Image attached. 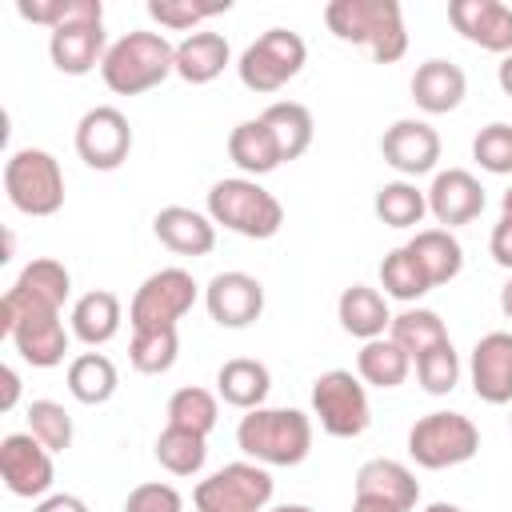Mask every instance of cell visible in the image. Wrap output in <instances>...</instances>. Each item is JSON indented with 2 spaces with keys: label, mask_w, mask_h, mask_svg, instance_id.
<instances>
[{
  "label": "cell",
  "mask_w": 512,
  "mask_h": 512,
  "mask_svg": "<svg viewBox=\"0 0 512 512\" xmlns=\"http://www.w3.org/2000/svg\"><path fill=\"white\" fill-rule=\"evenodd\" d=\"M408 88H412V100H416L420 112L444 116V112H456L460 100L468 96V76H464L460 64L432 56V60H424V64L412 72V84H408Z\"/></svg>",
  "instance_id": "21"
},
{
  "label": "cell",
  "mask_w": 512,
  "mask_h": 512,
  "mask_svg": "<svg viewBox=\"0 0 512 512\" xmlns=\"http://www.w3.org/2000/svg\"><path fill=\"white\" fill-rule=\"evenodd\" d=\"M32 512H88V504L80 496H72V492H48Z\"/></svg>",
  "instance_id": "46"
},
{
  "label": "cell",
  "mask_w": 512,
  "mask_h": 512,
  "mask_svg": "<svg viewBox=\"0 0 512 512\" xmlns=\"http://www.w3.org/2000/svg\"><path fill=\"white\" fill-rule=\"evenodd\" d=\"M228 8H232V0H148V16L172 32H188L200 20H212Z\"/></svg>",
  "instance_id": "42"
},
{
  "label": "cell",
  "mask_w": 512,
  "mask_h": 512,
  "mask_svg": "<svg viewBox=\"0 0 512 512\" xmlns=\"http://www.w3.org/2000/svg\"><path fill=\"white\" fill-rule=\"evenodd\" d=\"M508 428H512V416H508Z\"/></svg>",
  "instance_id": "54"
},
{
  "label": "cell",
  "mask_w": 512,
  "mask_h": 512,
  "mask_svg": "<svg viewBox=\"0 0 512 512\" xmlns=\"http://www.w3.org/2000/svg\"><path fill=\"white\" fill-rule=\"evenodd\" d=\"M424 512H464V508H456V504H448V500H436V504H428Z\"/></svg>",
  "instance_id": "51"
},
{
  "label": "cell",
  "mask_w": 512,
  "mask_h": 512,
  "mask_svg": "<svg viewBox=\"0 0 512 512\" xmlns=\"http://www.w3.org/2000/svg\"><path fill=\"white\" fill-rule=\"evenodd\" d=\"M388 336L416 360V356H424L428 348H436V344H444L448 340V328H444V320H440V312H432V308H416V304H408L404 312H396L392 316V328H388Z\"/></svg>",
  "instance_id": "34"
},
{
  "label": "cell",
  "mask_w": 512,
  "mask_h": 512,
  "mask_svg": "<svg viewBox=\"0 0 512 512\" xmlns=\"http://www.w3.org/2000/svg\"><path fill=\"white\" fill-rule=\"evenodd\" d=\"M500 312H504V316L512 320V280H508V284L500 288Z\"/></svg>",
  "instance_id": "50"
},
{
  "label": "cell",
  "mask_w": 512,
  "mask_h": 512,
  "mask_svg": "<svg viewBox=\"0 0 512 512\" xmlns=\"http://www.w3.org/2000/svg\"><path fill=\"white\" fill-rule=\"evenodd\" d=\"M312 416L336 440H356L372 424V404L364 380L348 368H328L312 380Z\"/></svg>",
  "instance_id": "10"
},
{
  "label": "cell",
  "mask_w": 512,
  "mask_h": 512,
  "mask_svg": "<svg viewBox=\"0 0 512 512\" xmlns=\"http://www.w3.org/2000/svg\"><path fill=\"white\" fill-rule=\"evenodd\" d=\"M412 372V356L392 340V336H376L364 340V348L356 352V376L372 388H400Z\"/></svg>",
  "instance_id": "30"
},
{
  "label": "cell",
  "mask_w": 512,
  "mask_h": 512,
  "mask_svg": "<svg viewBox=\"0 0 512 512\" xmlns=\"http://www.w3.org/2000/svg\"><path fill=\"white\" fill-rule=\"evenodd\" d=\"M0 476L4 488L20 500H44L56 468H52V452L32 436V432H8L0 440Z\"/></svg>",
  "instance_id": "13"
},
{
  "label": "cell",
  "mask_w": 512,
  "mask_h": 512,
  "mask_svg": "<svg viewBox=\"0 0 512 512\" xmlns=\"http://www.w3.org/2000/svg\"><path fill=\"white\" fill-rule=\"evenodd\" d=\"M496 84H500V92L512 100V56H504V60L496 64Z\"/></svg>",
  "instance_id": "49"
},
{
  "label": "cell",
  "mask_w": 512,
  "mask_h": 512,
  "mask_svg": "<svg viewBox=\"0 0 512 512\" xmlns=\"http://www.w3.org/2000/svg\"><path fill=\"white\" fill-rule=\"evenodd\" d=\"M220 420V400L208 392V388H196V384H184L168 396V424L172 428H188L196 436H208Z\"/></svg>",
  "instance_id": "38"
},
{
  "label": "cell",
  "mask_w": 512,
  "mask_h": 512,
  "mask_svg": "<svg viewBox=\"0 0 512 512\" xmlns=\"http://www.w3.org/2000/svg\"><path fill=\"white\" fill-rule=\"evenodd\" d=\"M488 252H492V260H496L500 268H508V272H512V216H500V220L492 224Z\"/></svg>",
  "instance_id": "45"
},
{
  "label": "cell",
  "mask_w": 512,
  "mask_h": 512,
  "mask_svg": "<svg viewBox=\"0 0 512 512\" xmlns=\"http://www.w3.org/2000/svg\"><path fill=\"white\" fill-rule=\"evenodd\" d=\"M180 356V332L176 328H132L128 340V364L144 376H164Z\"/></svg>",
  "instance_id": "35"
},
{
  "label": "cell",
  "mask_w": 512,
  "mask_h": 512,
  "mask_svg": "<svg viewBox=\"0 0 512 512\" xmlns=\"http://www.w3.org/2000/svg\"><path fill=\"white\" fill-rule=\"evenodd\" d=\"M352 512H400V508L388 500H376V496H352Z\"/></svg>",
  "instance_id": "48"
},
{
  "label": "cell",
  "mask_w": 512,
  "mask_h": 512,
  "mask_svg": "<svg viewBox=\"0 0 512 512\" xmlns=\"http://www.w3.org/2000/svg\"><path fill=\"white\" fill-rule=\"evenodd\" d=\"M356 496H376V500H388L396 504L400 512H412L416 500H420V480L412 476L408 464L400 460H388V456H376V460H364L356 468Z\"/></svg>",
  "instance_id": "22"
},
{
  "label": "cell",
  "mask_w": 512,
  "mask_h": 512,
  "mask_svg": "<svg viewBox=\"0 0 512 512\" xmlns=\"http://www.w3.org/2000/svg\"><path fill=\"white\" fill-rule=\"evenodd\" d=\"M120 320H124V312H120V296L108 292V288H92V292H84V296L72 304V312H68V328H72V336H76L80 344H88V348L108 344V340L120 332Z\"/></svg>",
  "instance_id": "26"
},
{
  "label": "cell",
  "mask_w": 512,
  "mask_h": 512,
  "mask_svg": "<svg viewBox=\"0 0 512 512\" xmlns=\"http://www.w3.org/2000/svg\"><path fill=\"white\" fill-rule=\"evenodd\" d=\"M48 56H52L56 72H64V76H88L108 56L104 20H76V24H64V28L48 32Z\"/></svg>",
  "instance_id": "19"
},
{
  "label": "cell",
  "mask_w": 512,
  "mask_h": 512,
  "mask_svg": "<svg viewBox=\"0 0 512 512\" xmlns=\"http://www.w3.org/2000/svg\"><path fill=\"white\" fill-rule=\"evenodd\" d=\"M228 160L244 172V176H268V172H276L280 164H284V156H280V144H276V136H272V128L260 120V116H252V120H240L232 132H228Z\"/></svg>",
  "instance_id": "24"
},
{
  "label": "cell",
  "mask_w": 512,
  "mask_h": 512,
  "mask_svg": "<svg viewBox=\"0 0 512 512\" xmlns=\"http://www.w3.org/2000/svg\"><path fill=\"white\" fill-rule=\"evenodd\" d=\"M484 204H488V196H484L480 180L468 168H444L428 184V212L448 232L460 228V224H472L484 212Z\"/></svg>",
  "instance_id": "18"
},
{
  "label": "cell",
  "mask_w": 512,
  "mask_h": 512,
  "mask_svg": "<svg viewBox=\"0 0 512 512\" xmlns=\"http://www.w3.org/2000/svg\"><path fill=\"white\" fill-rule=\"evenodd\" d=\"M232 60V48L220 32H188L176 44V76L184 84H212Z\"/></svg>",
  "instance_id": "27"
},
{
  "label": "cell",
  "mask_w": 512,
  "mask_h": 512,
  "mask_svg": "<svg viewBox=\"0 0 512 512\" xmlns=\"http://www.w3.org/2000/svg\"><path fill=\"white\" fill-rule=\"evenodd\" d=\"M0 332L16 344L20 360L32 368H56L64 364L72 328H64V316L44 304H28L12 292L0 296Z\"/></svg>",
  "instance_id": "5"
},
{
  "label": "cell",
  "mask_w": 512,
  "mask_h": 512,
  "mask_svg": "<svg viewBox=\"0 0 512 512\" xmlns=\"http://www.w3.org/2000/svg\"><path fill=\"white\" fill-rule=\"evenodd\" d=\"M404 248L416 256V264L424 268V276L432 280V288L456 280L460 268H464V248H460V240L448 228H420Z\"/></svg>",
  "instance_id": "29"
},
{
  "label": "cell",
  "mask_w": 512,
  "mask_h": 512,
  "mask_svg": "<svg viewBox=\"0 0 512 512\" xmlns=\"http://www.w3.org/2000/svg\"><path fill=\"white\" fill-rule=\"evenodd\" d=\"M124 512H184V496H180L172 484L148 480V484H136V488L128 492Z\"/></svg>",
  "instance_id": "44"
},
{
  "label": "cell",
  "mask_w": 512,
  "mask_h": 512,
  "mask_svg": "<svg viewBox=\"0 0 512 512\" xmlns=\"http://www.w3.org/2000/svg\"><path fill=\"white\" fill-rule=\"evenodd\" d=\"M260 120L272 128L284 164H288V160H300V156L312 148L316 124H312V112H308L300 100H276V104H268V108L260 112Z\"/></svg>",
  "instance_id": "32"
},
{
  "label": "cell",
  "mask_w": 512,
  "mask_h": 512,
  "mask_svg": "<svg viewBox=\"0 0 512 512\" xmlns=\"http://www.w3.org/2000/svg\"><path fill=\"white\" fill-rule=\"evenodd\" d=\"M380 288H384V296H392L400 304H416L420 296L432 292V280L424 276V268L416 264V256L400 244V248H392L380 260Z\"/></svg>",
  "instance_id": "36"
},
{
  "label": "cell",
  "mask_w": 512,
  "mask_h": 512,
  "mask_svg": "<svg viewBox=\"0 0 512 512\" xmlns=\"http://www.w3.org/2000/svg\"><path fill=\"white\" fill-rule=\"evenodd\" d=\"M152 232L156 240L176 252V256H208L216 248V224L208 212L184 208V204H168L152 216Z\"/></svg>",
  "instance_id": "20"
},
{
  "label": "cell",
  "mask_w": 512,
  "mask_h": 512,
  "mask_svg": "<svg viewBox=\"0 0 512 512\" xmlns=\"http://www.w3.org/2000/svg\"><path fill=\"white\" fill-rule=\"evenodd\" d=\"M204 308L220 328H248L264 312V284L248 272H216L204 284Z\"/></svg>",
  "instance_id": "15"
},
{
  "label": "cell",
  "mask_w": 512,
  "mask_h": 512,
  "mask_svg": "<svg viewBox=\"0 0 512 512\" xmlns=\"http://www.w3.org/2000/svg\"><path fill=\"white\" fill-rule=\"evenodd\" d=\"M380 156L404 180L436 172V164H440V132L428 120H412V116L392 120L384 128V136H380Z\"/></svg>",
  "instance_id": "14"
},
{
  "label": "cell",
  "mask_w": 512,
  "mask_h": 512,
  "mask_svg": "<svg viewBox=\"0 0 512 512\" xmlns=\"http://www.w3.org/2000/svg\"><path fill=\"white\" fill-rule=\"evenodd\" d=\"M172 72H176V44H168L164 32H144V28H132L116 44H108V56L100 64V76L116 96L152 92Z\"/></svg>",
  "instance_id": "3"
},
{
  "label": "cell",
  "mask_w": 512,
  "mask_h": 512,
  "mask_svg": "<svg viewBox=\"0 0 512 512\" xmlns=\"http://www.w3.org/2000/svg\"><path fill=\"white\" fill-rule=\"evenodd\" d=\"M500 216H512V184H508V192L500 196Z\"/></svg>",
  "instance_id": "53"
},
{
  "label": "cell",
  "mask_w": 512,
  "mask_h": 512,
  "mask_svg": "<svg viewBox=\"0 0 512 512\" xmlns=\"http://www.w3.org/2000/svg\"><path fill=\"white\" fill-rule=\"evenodd\" d=\"M8 292L28 300V304H44V308L60 312L64 300L72 296V272L60 260H52V256H36V260H28L20 268V276H16V284Z\"/></svg>",
  "instance_id": "28"
},
{
  "label": "cell",
  "mask_w": 512,
  "mask_h": 512,
  "mask_svg": "<svg viewBox=\"0 0 512 512\" xmlns=\"http://www.w3.org/2000/svg\"><path fill=\"white\" fill-rule=\"evenodd\" d=\"M236 444L264 468H296L312 452V416L300 408H252L236 424Z\"/></svg>",
  "instance_id": "2"
},
{
  "label": "cell",
  "mask_w": 512,
  "mask_h": 512,
  "mask_svg": "<svg viewBox=\"0 0 512 512\" xmlns=\"http://www.w3.org/2000/svg\"><path fill=\"white\" fill-rule=\"evenodd\" d=\"M16 12L32 24H44L48 32L76 24V20H104L100 0H16Z\"/></svg>",
  "instance_id": "39"
},
{
  "label": "cell",
  "mask_w": 512,
  "mask_h": 512,
  "mask_svg": "<svg viewBox=\"0 0 512 512\" xmlns=\"http://www.w3.org/2000/svg\"><path fill=\"white\" fill-rule=\"evenodd\" d=\"M268 512H316V508H308V504H276Z\"/></svg>",
  "instance_id": "52"
},
{
  "label": "cell",
  "mask_w": 512,
  "mask_h": 512,
  "mask_svg": "<svg viewBox=\"0 0 512 512\" xmlns=\"http://www.w3.org/2000/svg\"><path fill=\"white\" fill-rule=\"evenodd\" d=\"M308 60V44L300 32L292 28H268L260 32L236 60V72H240V84L248 92H260V96H272L280 92L288 80L300 76Z\"/></svg>",
  "instance_id": "7"
},
{
  "label": "cell",
  "mask_w": 512,
  "mask_h": 512,
  "mask_svg": "<svg viewBox=\"0 0 512 512\" xmlns=\"http://www.w3.org/2000/svg\"><path fill=\"white\" fill-rule=\"evenodd\" d=\"M448 20L468 44L512 56V8L504 0H452Z\"/></svg>",
  "instance_id": "16"
},
{
  "label": "cell",
  "mask_w": 512,
  "mask_h": 512,
  "mask_svg": "<svg viewBox=\"0 0 512 512\" xmlns=\"http://www.w3.org/2000/svg\"><path fill=\"white\" fill-rule=\"evenodd\" d=\"M16 400H20V376H16V368H4V400H0V408L12 412Z\"/></svg>",
  "instance_id": "47"
},
{
  "label": "cell",
  "mask_w": 512,
  "mask_h": 512,
  "mask_svg": "<svg viewBox=\"0 0 512 512\" xmlns=\"http://www.w3.org/2000/svg\"><path fill=\"white\" fill-rule=\"evenodd\" d=\"M472 160L492 176H512V124L492 120L472 140Z\"/></svg>",
  "instance_id": "43"
},
{
  "label": "cell",
  "mask_w": 512,
  "mask_h": 512,
  "mask_svg": "<svg viewBox=\"0 0 512 512\" xmlns=\"http://www.w3.org/2000/svg\"><path fill=\"white\" fill-rule=\"evenodd\" d=\"M372 212L388 228H416L428 216V192H420L412 180H388L376 188Z\"/></svg>",
  "instance_id": "33"
},
{
  "label": "cell",
  "mask_w": 512,
  "mask_h": 512,
  "mask_svg": "<svg viewBox=\"0 0 512 512\" xmlns=\"http://www.w3.org/2000/svg\"><path fill=\"white\" fill-rule=\"evenodd\" d=\"M412 368H416V380H420V388L428 396H448L460 384V356H456L452 340H444V344L428 348L424 356H416Z\"/></svg>",
  "instance_id": "41"
},
{
  "label": "cell",
  "mask_w": 512,
  "mask_h": 512,
  "mask_svg": "<svg viewBox=\"0 0 512 512\" xmlns=\"http://www.w3.org/2000/svg\"><path fill=\"white\" fill-rule=\"evenodd\" d=\"M476 452H480V428L464 412H444L440 408V412L420 416L408 428V456L428 472L468 464Z\"/></svg>",
  "instance_id": "8"
},
{
  "label": "cell",
  "mask_w": 512,
  "mask_h": 512,
  "mask_svg": "<svg viewBox=\"0 0 512 512\" xmlns=\"http://www.w3.org/2000/svg\"><path fill=\"white\" fill-rule=\"evenodd\" d=\"M156 460H160V468L164 472H172V476H196L200 468H204V460H208V436H196V432H188V428H164L160 436H156Z\"/></svg>",
  "instance_id": "37"
},
{
  "label": "cell",
  "mask_w": 512,
  "mask_h": 512,
  "mask_svg": "<svg viewBox=\"0 0 512 512\" xmlns=\"http://www.w3.org/2000/svg\"><path fill=\"white\" fill-rule=\"evenodd\" d=\"M208 216L244 240H272L284 224V204L252 176H224L208 188Z\"/></svg>",
  "instance_id": "4"
},
{
  "label": "cell",
  "mask_w": 512,
  "mask_h": 512,
  "mask_svg": "<svg viewBox=\"0 0 512 512\" xmlns=\"http://www.w3.org/2000/svg\"><path fill=\"white\" fill-rule=\"evenodd\" d=\"M68 392L80 404H108L120 388V372L104 352H80L68 360Z\"/></svg>",
  "instance_id": "31"
},
{
  "label": "cell",
  "mask_w": 512,
  "mask_h": 512,
  "mask_svg": "<svg viewBox=\"0 0 512 512\" xmlns=\"http://www.w3.org/2000/svg\"><path fill=\"white\" fill-rule=\"evenodd\" d=\"M216 392L224 404L240 408V412H252V408H264L268 392H272V372L264 360H252V356H232L220 364L216 372Z\"/></svg>",
  "instance_id": "25"
},
{
  "label": "cell",
  "mask_w": 512,
  "mask_h": 512,
  "mask_svg": "<svg viewBox=\"0 0 512 512\" xmlns=\"http://www.w3.org/2000/svg\"><path fill=\"white\" fill-rule=\"evenodd\" d=\"M200 296V284L184 268H160L144 276L128 304V324L132 328H176Z\"/></svg>",
  "instance_id": "11"
},
{
  "label": "cell",
  "mask_w": 512,
  "mask_h": 512,
  "mask_svg": "<svg viewBox=\"0 0 512 512\" xmlns=\"http://www.w3.org/2000/svg\"><path fill=\"white\" fill-rule=\"evenodd\" d=\"M8 204L24 216H56L64 208V172L60 160L44 148H16L4 160Z\"/></svg>",
  "instance_id": "6"
},
{
  "label": "cell",
  "mask_w": 512,
  "mask_h": 512,
  "mask_svg": "<svg viewBox=\"0 0 512 512\" xmlns=\"http://www.w3.org/2000/svg\"><path fill=\"white\" fill-rule=\"evenodd\" d=\"M336 320L348 336L356 340H376L392 328V312H388V296L372 284H352L340 292L336 300Z\"/></svg>",
  "instance_id": "23"
},
{
  "label": "cell",
  "mask_w": 512,
  "mask_h": 512,
  "mask_svg": "<svg viewBox=\"0 0 512 512\" xmlns=\"http://www.w3.org/2000/svg\"><path fill=\"white\" fill-rule=\"evenodd\" d=\"M28 432L48 448V452H68L72 448V412L56 400H32L28 404Z\"/></svg>",
  "instance_id": "40"
},
{
  "label": "cell",
  "mask_w": 512,
  "mask_h": 512,
  "mask_svg": "<svg viewBox=\"0 0 512 512\" xmlns=\"http://www.w3.org/2000/svg\"><path fill=\"white\" fill-rule=\"evenodd\" d=\"M132 152V124L116 104H96L76 120V156L96 172H116Z\"/></svg>",
  "instance_id": "12"
},
{
  "label": "cell",
  "mask_w": 512,
  "mask_h": 512,
  "mask_svg": "<svg viewBox=\"0 0 512 512\" xmlns=\"http://www.w3.org/2000/svg\"><path fill=\"white\" fill-rule=\"evenodd\" d=\"M324 24L336 40L360 44L376 64H396L408 52V28L400 0H332Z\"/></svg>",
  "instance_id": "1"
},
{
  "label": "cell",
  "mask_w": 512,
  "mask_h": 512,
  "mask_svg": "<svg viewBox=\"0 0 512 512\" xmlns=\"http://www.w3.org/2000/svg\"><path fill=\"white\" fill-rule=\"evenodd\" d=\"M272 492H276V484L264 464L236 460V464H224L220 472L204 476L192 488V504H196V512H268Z\"/></svg>",
  "instance_id": "9"
},
{
  "label": "cell",
  "mask_w": 512,
  "mask_h": 512,
  "mask_svg": "<svg viewBox=\"0 0 512 512\" xmlns=\"http://www.w3.org/2000/svg\"><path fill=\"white\" fill-rule=\"evenodd\" d=\"M468 380L476 400L484 404H512V332H484L468 360Z\"/></svg>",
  "instance_id": "17"
}]
</instances>
